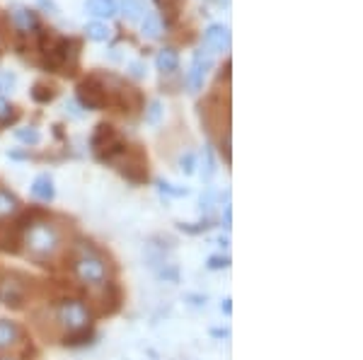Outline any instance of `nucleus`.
I'll use <instances>...</instances> for the list:
<instances>
[{
  "label": "nucleus",
  "instance_id": "f257e3e1",
  "mask_svg": "<svg viewBox=\"0 0 363 360\" xmlns=\"http://www.w3.org/2000/svg\"><path fill=\"white\" fill-rule=\"evenodd\" d=\"M70 271L87 290H99L109 283V264L92 242H78L70 254Z\"/></svg>",
  "mask_w": 363,
  "mask_h": 360
},
{
  "label": "nucleus",
  "instance_id": "f03ea898",
  "mask_svg": "<svg viewBox=\"0 0 363 360\" xmlns=\"http://www.w3.org/2000/svg\"><path fill=\"white\" fill-rule=\"evenodd\" d=\"M22 247H25L27 257H32L34 261H51L61 252L63 235L51 220H34L25 228Z\"/></svg>",
  "mask_w": 363,
  "mask_h": 360
},
{
  "label": "nucleus",
  "instance_id": "7ed1b4c3",
  "mask_svg": "<svg viewBox=\"0 0 363 360\" xmlns=\"http://www.w3.org/2000/svg\"><path fill=\"white\" fill-rule=\"evenodd\" d=\"M92 322V310L85 300L78 298H66L54 307V324L66 332H78V329H87Z\"/></svg>",
  "mask_w": 363,
  "mask_h": 360
},
{
  "label": "nucleus",
  "instance_id": "20e7f679",
  "mask_svg": "<svg viewBox=\"0 0 363 360\" xmlns=\"http://www.w3.org/2000/svg\"><path fill=\"white\" fill-rule=\"evenodd\" d=\"M109 102L107 85L99 78H87L85 83L78 85V104L85 109H104Z\"/></svg>",
  "mask_w": 363,
  "mask_h": 360
},
{
  "label": "nucleus",
  "instance_id": "39448f33",
  "mask_svg": "<svg viewBox=\"0 0 363 360\" xmlns=\"http://www.w3.org/2000/svg\"><path fill=\"white\" fill-rule=\"evenodd\" d=\"M0 303L20 310L27 303V288L17 276H0Z\"/></svg>",
  "mask_w": 363,
  "mask_h": 360
},
{
  "label": "nucleus",
  "instance_id": "423d86ee",
  "mask_svg": "<svg viewBox=\"0 0 363 360\" xmlns=\"http://www.w3.org/2000/svg\"><path fill=\"white\" fill-rule=\"evenodd\" d=\"M213 66V58H211L208 51H196L194 54V61H191V68L186 73V87L189 92H199L203 87V80H206V73L211 71Z\"/></svg>",
  "mask_w": 363,
  "mask_h": 360
},
{
  "label": "nucleus",
  "instance_id": "0eeeda50",
  "mask_svg": "<svg viewBox=\"0 0 363 360\" xmlns=\"http://www.w3.org/2000/svg\"><path fill=\"white\" fill-rule=\"evenodd\" d=\"M119 172L124 174L131 184H143L148 182V165H145V160L140 158V153H133V155H124L121 158V167Z\"/></svg>",
  "mask_w": 363,
  "mask_h": 360
},
{
  "label": "nucleus",
  "instance_id": "6e6552de",
  "mask_svg": "<svg viewBox=\"0 0 363 360\" xmlns=\"http://www.w3.org/2000/svg\"><path fill=\"white\" fill-rule=\"evenodd\" d=\"M203 46L208 49V54H223L230 49V29L225 25H211L203 34Z\"/></svg>",
  "mask_w": 363,
  "mask_h": 360
},
{
  "label": "nucleus",
  "instance_id": "1a4fd4ad",
  "mask_svg": "<svg viewBox=\"0 0 363 360\" xmlns=\"http://www.w3.org/2000/svg\"><path fill=\"white\" fill-rule=\"evenodd\" d=\"M22 344V327L13 319H0V353L15 351Z\"/></svg>",
  "mask_w": 363,
  "mask_h": 360
},
{
  "label": "nucleus",
  "instance_id": "9d476101",
  "mask_svg": "<svg viewBox=\"0 0 363 360\" xmlns=\"http://www.w3.org/2000/svg\"><path fill=\"white\" fill-rule=\"evenodd\" d=\"M22 245V235L17 225H0V249L8 254H17Z\"/></svg>",
  "mask_w": 363,
  "mask_h": 360
},
{
  "label": "nucleus",
  "instance_id": "9b49d317",
  "mask_svg": "<svg viewBox=\"0 0 363 360\" xmlns=\"http://www.w3.org/2000/svg\"><path fill=\"white\" fill-rule=\"evenodd\" d=\"M32 196L37 201H54L56 196V189H54V179H51V174H39L37 179L32 182Z\"/></svg>",
  "mask_w": 363,
  "mask_h": 360
},
{
  "label": "nucleus",
  "instance_id": "f8f14e48",
  "mask_svg": "<svg viewBox=\"0 0 363 360\" xmlns=\"http://www.w3.org/2000/svg\"><path fill=\"white\" fill-rule=\"evenodd\" d=\"M116 131H114V126L112 124H99L95 133H92V138H90V145H92V150L95 153H102L107 145H112L116 141Z\"/></svg>",
  "mask_w": 363,
  "mask_h": 360
},
{
  "label": "nucleus",
  "instance_id": "ddd939ff",
  "mask_svg": "<svg viewBox=\"0 0 363 360\" xmlns=\"http://www.w3.org/2000/svg\"><path fill=\"white\" fill-rule=\"evenodd\" d=\"M13 25L20 29V32H34V29H39V20L37 15L32 13L29 8H22V5H17V8L13 10Z\"/></svg>",
  "mask_w": 363,
  "mask_h": 360
},
{
  "label": "nucleus",
  "instance_id": "4468645a",
  "mask_svg": "<svg viewBox=\"0 0 363 360\" xmlns=\"http://www.w3.org/2000/svg\"><path fill=\"white\" fill-rule=\"evenodd\" d=\"M155 66H157V71H160V73H174L179 68V54L172 49V46H165V49L157 51Z\"/></svg>",
  "mask_w": 363,
  "mask_h": 360
},
{
  "label": "nucleus",
  "instance_id": "2eb2a0df",
  "mask_svg": "<svg viewBox=\"0 0 363 360\" xmlns=\"http://www.w3.org/2000/svg\"><path fill=\"white\" fill-rule=\"evenodd\" d=\"M85 10L97 20H109L116 15V0H85Z\"/></svg>",
  "mask_w": 363,
  "mask_h": 360
},
{
  "label": "nucleus",
  "instance_id": "dca6fc26",
  "mask_svg": "<svg viewBox=\"0 0 363 360\" xmlns=\"http://www.w3.org/2000/svg\"><path fill=\"white\" fill-rule=\"evenodd\" d=\"M17 213H20V201H17V196L13 191L0 187V220L13 218Z\"/></svg>",
  "mask_w": 363,
  "mask_h": 360
},
{
  "label": "nucleus",
  "instance_id": "f3484780",
  "mask_svg": "<svg viewBox=\"0 0 363 360\" xmlns=\"http://www.w3.org/2000/svg\"><path fill=\"white\" fill-rule=\"evenodd\" d=\"M92 339H95V334H92L90 327H87V329H78V332H66V334L61 336L63 346H68V348H83L87 344H92Z\"/></svg>",
  "mask_w": 363,
  "mask_h": 360
},
{
  "label": "nucleus",
  "instance_id": "a211bd4d",
  "mask_svg": "<svg viewBox=\"0 0 363 360\" xmlns=\"http://www.w3.org/2000/svg\"><path fill=\"white\" fill-rule=\"evenodd\" d=\"M140 32L148 39H160L162 32H165V25H162V17L157 13H148L143 17V25H140Z\"/></svg>",
  "mask_w": 363,
  "mask_h": 360
},
{
  "label": "nucleus",
  "instance_id": "6ab92c4d",
  "mask_svg": "<svg viewBox=\"0 0 363 360\" xmlns=\"http://www.w3.org/2000/svg\"><path fill=\"white\" fill-rule=\"evenodd\" d=\"M121 13L128 22H138L145 17V3L143 0H121Z\"/></svg>",
  "mask_w": 363,
  "mask_h": 360
},
{
  "label": "nucleus",
  "instance_id": "aec40b11",
  "mask_svg": "<svg viewBox=\"0 0 363 360\" xmlns=\"http://www.w3.org/2000/svg\"><path fill=\"white\" fill-rule=\"evenodd\" d=\"M85 32H87V39H92V42H107L109 37H112V29H109L104 22H87V27H85Z\"/></svg>",
  "mask_w": 363,
  "mask_h": 360
},
{
  "label": "nucleus",
  "instance_id": "412c9836",
  "mask_svg": "<svg viewBox=\"0 0 363 360\" xmlns=\"http://www.w3.org/2000/svg\"><path fill=\"white\" fill-rule=\"evenodd\" d=\"M29 95H32V100L37 102V104H49V102H54V97H56V90L51 85H44V83H37L29 90Z\"/></svg>",
  "mask_w": 363,
  "mask_h": 360
},
{
  "label": "nucleus",
  "instance_id": "4be33fe9",
  "mask_svg": "<svg viewBox=\"0 0 363 360\" xmlns=\"http://www.w3.org/2000/svg\"><path fill=\"white\" fill-rule=\"evenodd\" d=\"M15 138L20 143H25V145H37L39 141H42V133L29 126V129H17L15 131Z\"/></svg>",
  "mask_w": 363,
  "mask_h": 360
},
{
  "label": "nucleus",
  "instance_id": "5701e85b",
  "mask_svg": "<svg viewBox=\"0 0 363 360\" xmlns=\"http://www.w3.org/2000/svg\"><path fill=\"white\" fill-rule=\"evenodd\" d=\"M201 174H203V179H213V174H216V160H213V153H211V148L206 145L203 148V167H201Z\"/></svg>",
  "mask_w": 363,
  "mask_h": 360
},
{
  "label": "nucleus",
  "instance_id": "b1692460",
  "mask_svg": "<svg viewBox=\"0 0 363 360\" xmlns=\"http://www.w3.org/2000/svg\"><path fill=\"white\" fill-rule=\"evenodd\" d=\"M13 109L15 107H10L8 100H3V97H0V124H3V126L13 124V121L17 119V112H13Z\"/></svg>",
  "mask_w": 363,
  "mask_h": 360
},
{
  "label": "nucleus",
  "instance_id": "393cba45",
  "mask_svg": "<svg viewBox=\"0 0 363 360\" xmlns=\"http://www.w3.org/2000/svg\"><path fill=\"white\" fill-rule=\"evenodd\" d=\"M160 116H162V104L157 100H153L148 104V109H145V124L155 126L157 121H160Z\"/></svg>",
  "mask_w": 363,
  "mask_h": 360
},
{
  "label": "nucleus",
  "instance_id": "a878e982",
  "mask_svg": "<svg viewBox=\"0 0 363 360\" xmlns=\"http://www.w3.org/2000/svg\"><path fill=\"white\" fill-rule=\"evenodd\" d=\"M155 274H157L160 281H169V283H177L179 281V271H177V266H174V264H165L162 269H157Z\"/></svg>",
  "mask_w": 363,
  "mask_h": 360
},
{
  "label": "nucleus",
  "instance_id": "bb28decb",
  "mask_svg": "<svg viewBox=\"0 0 363 360\" xmlns=\"http://www.w3.org/2000/svg\"><path fill=\"white\" fill-rule=\"evenodd\" d=\"M157 189H160V194H167V196H174V199H182V196H189V189H174L169 182H162V179H157Z\"/></svg>",
  "mask_w": 363,
  "mask_h": 360
},
{
  "label": "nucleus",
  "instance_id": "cd10ccee",
  "mask_svg": "<svg viewBox=\"0 0 363 360\" xmlns=\"http://www.w3.org/2000/svg\"><path fill=\"white\" fill-rule=\"evenodd\" d=\"M211 228L208 220H203V223H179V230L186 232V235H201V232H206Z\"/></svg>",
  "mask_w": 363,
  "mask_h": 360
},
{
  "label": "nucleus",
  "instance_id": "c85d7f7f",
  "mask_svg": "<svg viewBox=\"0 0 363 360\" xmlns=\"http://www.w3.org/2000/svg\"><path fill=\"white\" fill-rule=\"evenodd\" d=\"M179 170L184 172V174H194V170H196V158L191 153H184L179 158Z\"/></svg>",
  "mask_w": 363,
  "mask_h": 360
},
{
  "label": "nucleus",
  "instance_id": "c756f323",
  "mask_svg": "<svg viewBox=\"0 0 363 360\" xmlns=\"http://www.w3.org/2000/svg\"><path fill=\"white\" fill-rule=\"evenodd\" d=\"M15 75L13 73H0V95H3V92H10L15 87Z\"/></svg>",
  "mask_w": 363,
  "mask_h": 360
},
{
  "label": "nucleus",
  "instance_id": "7c9ffc66",
  "mask_svg": "<svg viewBox=\"0 0 363 360\" xmlns=\"http://www.w3.org/2000/svg\"><path fill=\"white\" fill-rule=\"evenodd\" d=\"M228 266H230V257H211L208 259L211 271H220V269H228Z\"/></svg>",
  "mask_w": 363,
  "mask_h": 360
},
{
  "label": "nucleus",
  "instance_id": "2f4dec72",
  "mask_svg": "<svg viewBox=\"0 0 363 360\" xmlns=\"http://www.w3.org/2000/svg\"><path fill=\"white\" fill-rule=\"evenodd\" d=\"M66 114H70L73 119H80L83 116V112H80V104H78V100H70V102H66Z\"/></svg>",
  "mask_w": 363,
  "mask_h": 360
},
{
  "label": "nucleus",
  "instance_id": "473e14b6",
  "mask_svg": "<svg viewBox=\"0 0 363 360\" xmlns=\"http://www.w3.org/2000/svg\"><path fill=\"white\" fill-rule=\"evenodd\" d=\"M128 68H131V75H133V78H136V80L145 78V66H143V63L133 61V63H128Z\"/></svg>",
  "mask_w": 363,
  "mask_h": 360
},
{
  "label": "nucleus",
  "instance_id": "72a5a7b5",
  "mask_svg": "<svg viewBox=\"0 0 363 360\" xmlns=\"http://www.w3.org/2000/svg\"><path fill=\"white\" fill-rule=\"evenodd\" d=\"M220 153L225 155V162H230V131H225L223 141H220Z\"/></svg>",
  "mask_w": 363,
  "mask_h": 360
},
{
  "label": "nucleus",
  "instance_id": "f704fd0d",
  "mask_svg": "<svg viewBox=\"0 0 363 360\" xmlns=\"http://www.w3.org/2000/svg\"><path fill=\"white\" fill-rule=\"evenodd\" d=\"M37 5H39L42 10H46L49 15H56V13H58V5L54 3V0H39Z\"/></svg>",
  "mask_w": 363,
  "mask_h": 360
},
{
  "label": "nucleus",
  "instance_id": "c9c22d12",
  "mask_svg": "<svg viewBox=\"0 0 363 360\" xmlns=\"http://www.w3.org/2000/svg\"><path fill=\"white\" fill-rule=\"evenodd\" d=\"M223 223H225V228L230 230V225H233V206L230 203H225L223 206Z\"/></svg>",
  "mask_w": 363,
  "mask_h": 360
},
{
  "label": "nucleus",
  "instance_id": "e433bc0d",
  "mask_svg": "<svg viewBox=\"0 0 363 360\" xmlns=\"http://www.w3.org/2000/svg\"><path fill=\"white\" fill-rule=\"evenodd\" d=\"M189 300H194V305H206V298H201V295H189Z\"/></svg>",
  "mask_w": 363,
  "mask_h": 360
},
{
  "label": "nucleus",
  "instance_id": "4c0bfd02",
  "mask_svg": "<svg viewBox=\"0 0 363 360\" xmlns=\"http://www.w3.org/2000/svg\"><path fill=\"white\" fill-rule=\"evenodd\" d=\"M220 310H223L225 315H230V312H233V305H230V300H223V305H220Z\"/></svg>",
  "mask_w": 363,
  "mask_h": 360
},
{
  "label": "nucleus",
  "instance_id": "58836bf2",
  "mask_svg": "<svg viewBox=\"0 0 363 360\" xmlns=\"http://www.w3.org/2000/svg\"><path fill=\"white\" fill-rule=\"evenodd\" d=\"M218 245H220V247H228V245H230V240H228V237H220Z\"/></svg>",
  "mask_w": 363,
  "mask_h": 360
},
{
  "label": "nucleus",
  "instance_id": "ea45409f",
  "mask_svg": "<svg viewBox=\"0 0 363 360\" xmlns=\"http://www.w3.org/2000/svg\"><path fill=\"white\" fill-rule=\"evenodd\" d=\"M213 336H228V329H216Z\"/></svg>",
  "mask_w": 363,
  "mask_h": 360
},
{
  "label": "nucleus",
  "instance_id": "a19ab883",
  "mask_svg": "<svg viewBox=\"0 0 363 360\" xmlns=\"http://www.w3.org/2000/svg\"><path fill=\"white\" fill-rule=\"evenodd\" d=\"M0 360H17V358H13V356H0Z\"/></svg>",
  "mask_w": 363,
  "mask_h": 360
},
{
  "label": "nucleus",
  "instance_id": "79ce46f5",
  "mask_svg": "<svg viewBox=\"0 0 363 360\" xmlns=\"http://www.w3.org/2000/svg\"><path fill=\"white\" fill-rule=\"evenodd\" d=\"M223 3H225V5H230V0H223Z\"/></svg>",
  "mask_w": 363,
  "mask_h": 360
}]
</instances>
